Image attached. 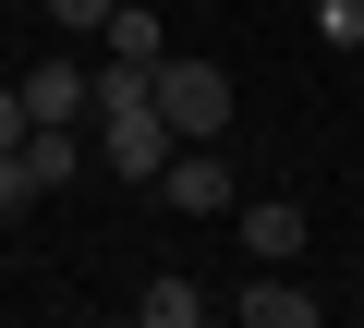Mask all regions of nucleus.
I'll return each mask as SVG.
<instances>
[{
    "label": "nucleus",
    "instance_id": "1",
    "mask_svg": "<svg viewBox=\"0 0 364 328\" xmlns=\"http://www.w3.org/2000/svg\"><path fill=\"white\" fill-rule=\"evenodd\" d=\"M158 110H170V134H182V146H219V134H231V73L170 49V61H158Z\"/></svg>",
    "mask_w": 364,
    "mask_h": 328
},
{
    "label": "nucleus",
    "instance_id": "2",
    "mask_svg": "<svg viewBox=\"0 0 364 328\" xmlns=\"http://www.w3.org/2000/svg\"><path fill=\"white\" fill-rule=\"evenodd\" d=\"M158 207H182V219H219V207H243V195H231V171H219V146H182L170 171H158Z\"/></svg>",
    "mask_w": 364,
    "mask_h": 328
},
{
    "label": "nucleus",
    "instance_id": "3",
    "mask_svg": "<svg viewBox=\"0 0 364 328\" xmlns=\"http://www.w3.org/2000/svg\"><path fill=\"white\" fill-rule=\"evenodd\" d=\"M231 219H243V255H255V268H291V255H304V207H291V195H243Z\"/></svg>",
    "mask_w": 364,
    "mask_h": 328
},
{
    "label": "nucleus",
    "instance_id": "4",
    "mask_svg": "<svg viewBox=\"0 0 364 328\" xmlns=\"http://www.w3.org/2000/svg\"><path fill=\"white\" fill-rule=\"evenodd\" d=\"M25 110H37V122H97V73L37 61V73H25Z\"/></svg>",
    "mask_w": 364,
    "mask_h": 328
},
{
    "label": "nucleus",
    "instance_id": "5",
    "mask_svg": "<svg viewBox=\"0 0 364 328\" xmlns=\"http://www.w3.org/2000/svg\"><path fill=\"white\" fill-rule=\"evenodd\" d=\"M231 304H243V328H316V292H291L279 268H267L255 292H231Z\"/></svg>",
    "mask_w": 364,
    "mask_h": 328
},
{
    "label": "nucleus",
    "instance_id": "6",
    "mask_svg": "<svg viewBox=\"0 0 364 328\" xmlns=\"http://www.w3.org/2000/svg\"><path fill=\"white\" fill-rule=\"evenodd\" d=\"M97 37H109V61H170V49H158V0H109Z\"/></svg>",
    "mask_w": 364,
    "mask_h": 328
},
{
    "label": "nucleus",
    "instance_id": "7",
    "mask_svg": "<svg viewBox=\"0 0 364 328\" xmlns=\"http://www.w3.org/2000/svg\"><path fill=\"white\" fill-rule=\"evenodd\" d=\"M134 316H146V328H195V316H207V292H195V280H170V268H158V280L134 292Z\"/></svg>",
    "mask_w": 364,
    "mask_h": 328
},
{
    "label": "nucleus",
    "instance_id": "8",
    "mask_svg": "<svg viewBox=\"0 0 364 328\" xmlns=\"http://www.w3.org/2000/svg\"><path fill=\"white\" fill-rule=\"evenodd\" d=\"M316 37L328 49H364V0H316Z\"/></svg>",
    "mask_w": 364,
    "mask_h": 328
},
{
    "label": "nucleus",
    "instance_id": "9",
    "mask_svg": "<svg viewBox=\"0 0 364 328\" xmlns=\"http://www.w3.org/2000/svg\"><path fill=\"white\" fill-rule=\"evenodd\" d=\"M25 134H37V110H25V85H0V158H13Z\"/></svg>",
    "mask_w": 364,
    "mask_h": 328
}]
</instances>
